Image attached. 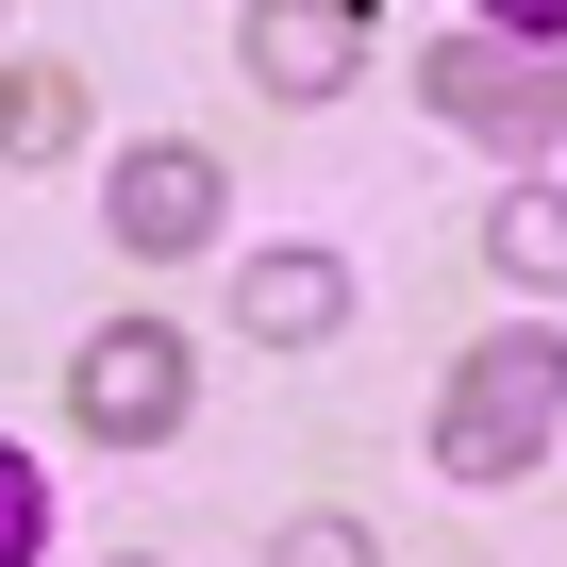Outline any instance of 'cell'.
<instances>
[{"instance_id":"30bf717a","label":"cell","mask_w":567,"mask_h":567,"mask_svg":"<svg viewBox=\"0 0 567 567\" xmlns=\"http://www.w3.org/2000/svg\"><path fill=\"white\" fill-rule=\"evenodd\" d=\"M51 550V484H34V451H0V567H34Z\"/></svg>"},{"instance_id":"6da1fadb","label":"cell","mask_w":567,"mask_h":567,"mask_svg":"<svg viewBox=\"0 0 567 567\" xmlns=\"http://www.w3.org/2000/svg\"><path fill=\"white\" fill-rule=\"evenodd\" d=\"M550 434H567V351L517 318V334H484V351L451 368V401H434V467H451V484H517Z\"/></svg>"},{"instance_id":"7a4b0ae2","label":"cell","mask_w":567,"mask_h":567,"mask_svg":"<svg viewBox=\"0 0 567 567\" xmlns=\"http://www.w3.org/2000/svg\"><path fill=\"white\" fill-rule=\"evenodd\" d=\"M417 101H434L451 134H484V151H517V184H534V151L567 134V51H550V34H434V68H417Z\"/></svg>"},{"instance_id":"277c9868","label":"cell","mask_w":567,"mask_h":567,"mask_svg":"<svg viewBox=\"0 0 567 567\" xmlns=\"http://www.w3.org/2000/svg\"><path fill=\"white\" fill-rule=\"evenodd\" d=\"M351 68H368L351 0H267V18H250V84L267 101H351Z\"/></svg>"},{"instance_id":"3957f363","label":"cell","mask_w":567,"mask_h":567,"mask_svg":"<svg viewBox=\"0 0 567 567\" xmlns=\"http://www.w3.org/2000/svg\"><path fill=\"white\" fill-rule=\"evenodd\" d=\"M184 401H200V368H184V334H151V318L84 334V368H68V417H84L101 451H167Z\"/></svg>"},{"instance_id":"8992f818","label":"cell","mask_w":567,"mask_h":567,"mask_svg":"<svg viewBox=\"0 0 567 567\" xmlns=\"http://www.w3.org/2000/svg\"><path fill=\"white\" fill-rule=\"evenodd\" d=\"M334 318H351V267H334V250H250V267H234V334L318 351Z\"/></svg>"},{"instance_id":"9c48e42d","label":"cell","mask_w":567,"mask_h":567,"mask_svg":"<svg viewBox=\"0 0 567 567\" xmlns=\"http://www.w3.org/2000/svg\"><path fill=\"white\" fill-rule=\"evenodd\" d=\"M267 567H384V534L318 501V517H284V534H267Z\"/></svg>"},{"instance_id":"ba28073f","label":"cell","mask_w":567,"mask_h":567,"mask_svg":"<svg viewBox=\"0 0 567 567\" xmlns=\"http://www.w3.org/2000/svg\"><path fill=\"white\" fill-rule=\"evenodd\" d=\"M484 267H501V284H567V200H550V184H501V200H484Z\"/></svg>"},{"instance_id":"5b68a950","label":"cell","mask_w":567,"mask_h":567,"mask_svg":"<svg viewBox=\"0 0 567 567\" xmlns=\"http://www.w3.org/2000/svg\"><path fill=\"white\" fill-rule=\"evenodd\" d=\"M217 234V151H117V250H200Z\"/></svg>"},{"instance_id":"52a82bcc","label":"cell","mask_w":567,"mask_h":567,"mask_svg":"<svg viewBox=\"0 0 567 567\" xmlns=\"http://www.w3.org/2000/svg\"><path fill=\"white\" fill-rule=\"evenodd\" d=\"M84 151V84L68 68H0V167H68Z\"/></svg>"}]
</instances>
